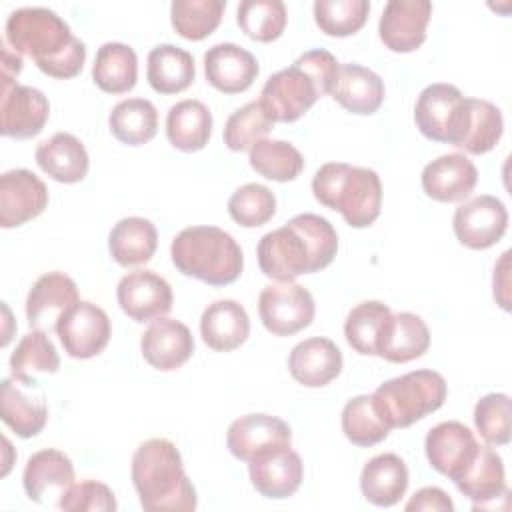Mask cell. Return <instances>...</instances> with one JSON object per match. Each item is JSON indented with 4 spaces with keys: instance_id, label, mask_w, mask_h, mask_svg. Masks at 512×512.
<instances>
[{
    "instance_id": "1",
    "label": "cell",
    "mask_w": 512,
    "mask_h": 512,
    "mask_svg": "<svg viewBox=\"0 0 512 512\" xmlns=\"http://www.w3.org/2000/svg\"><path fill=\"white\" fill-rule=\"evenodd\" d=\"M336 252L334 226L312 212L298 214L282 228L264 234L256 248L260 270L276 282H294L300 274L318 272L334 260Z\"/></svg>"
},
{
    "instance_id": "2",
    "label": "cell",
    "mask_w": 512,
    "mask_h": 512,
    "mask_svg": "<svg viewBox=\"0 0 512 512\" xmlns=\"http://www.w3.org/2000/svg\"><path fill=\"white\" fill-rule=\"evenodd\" d=\"M6 40L16 54L30 56L52 78L76 76L86 60V44L50 8L24 6L6 18Z\"/></svg>"
},
{
    "instance_id": "3",
    "label": "cell",
    "mask_w": 512,
    "mask_h": 512,
    "mask_svg": "<svg viewBox=\"0 0 512 512\" xmlns=\"http://www.w3.org/2000/svg\"><path fill=\"white\" fill-rule=\"evenodd\" d=\"M130 476L146 512H192L198 504L182 456L166 438H150L136 448Z\"/></svg>"
},
{
    "instance_id": "4",
    "label": "cell",
    "mask_w": 512,
    "mask_h": 512,
    "mask_svg": "<svg viewBox=\"0 0 512 512\" xmlns=\"http://www.w3.org/2000/svg\"><path fill=\"white\" fill-rule=\"evenodd\" d=\"M338 68V60L328 50H308L292 66L278 70L266 80L258 102L272 122H294L318 98L332 92Z\"/></svg>"
},
{
    "instance_id": "5",
    "label": "cell",
    "mask_w": 512,
    "mask_h": 512,
    "mask_svg": "<svg viewBox=\"0 0 512 512\" xmlns=\"http://www.w3.org/2000/svg\"><path fill=\"white\" fill-rule=\"evenodd\" d=\"M170 256L184 276L210 286L232 284L244 268L242 248L218 226H190L180 230L170 244Z\"/></svg>"
},
{
    "instance_id": "6",
    "label": "cell",
    "mask_w": 512,
    "mask_h": 512,
    "mask_svg": "<svg viewBox=\"0 0 512 512\" xmlns=\"http://www.w3.org/2000/svg\"><path fill=\"white\" fill-rule=\"evenodd\" d=\"M312 192L320 204L340 212L352 228H366L380 216L382 182L370 168L326 162L312 178Z\"/></svg>"
},
{
    "instance_id": "7",
    "label": "cell",
    "mask_w": 512,
    "mask_h": 512,
    "mask_svg": "<svg viewBox=\"0 0 512 512\" xmlns=\"http://www.w3.org/2000/svg\"><path fill=\"white\" fill-rule=\"evenodd\" d=\"M446 380L434 370H412L376 388L374 402L390 428H408L446 400Z\"/></svg>"
},
{
    "instance_id": "8",
    "label": "cell",
    "mask_w": 512,
    "mask_h": 512,
    "mask_svg": "<svg viewBox=\"0 0 512 512\" xmlns=\"http://www.w3.org/2000/svg\"><path fill=\"white\" fill-rule=\"evenodd\" d=\"M468 98L446 82L428 84L414 106V122L422 136L458 148L468 128Z\"/></svg>"
},
{
    "instance_id": "9",
    "label": "cell",
    "mask_w": 512,
    "mask_h": 512,
    "mask_svg": "<svg viewBox=\"0 0 512 512\" xmlns=\"http://www.w3.org/2000/svg\"><path fill=\"white\" fill-rule=\"evenodd\" d=\"M258 312L264 328L274 336H292L314 320V298L296 282L270 284L260 292Z\"/></svg>"
},
{
    "instance_id": "10",
    "label": "cell",
    "mask_w": 512,
    "mask_h": 512,
    "mask_svg": "<svg viewBox=\"0 0 512 512\" xmlns=\"http://www.w3.org/2000/svg\"><path fill=\"white\" fill-rule=\"evenodd\" d=\"M56 334L68 356L86 360L98 356L108 346L112 326L100 306L80 300L60 316Z\"/></svg>"
},
{
    "instance_id": "11",
    "label": "cell",
    "mask_w": 512,
    "mask_h": 512,
    "mask_svg": "<svg viewBox=\"0 0 512 512\" xmlns=\"http://www.w3.org/2000/svg\"><path fill=\"white\" fill-rule=\"evenodd\" d=\"M452 228L458 242L466 248L486 250L504 236L508 210L496 196L480 194L456 208Z\"/></svg>"
},
{
    "instance_id": "12",
    "label": "cell",
    "mask_w": 512,
    "mask_h": 512,
    "mask_svg": "<svg viewBox=\"0 0 512 512\" xmlns=\"http://www.w3.org/2000/svg\"><path fill=\"white\" fill-rule=\"evenodd\" d=\"M290 426L270 414H246L236 418L226 432V446L230 454L242 462H250L262 454L290 448Z\"/></svg>"
},
{
    "instance_id": "13",
    "label": "cell",
    "mask_w": 512,
    "mask_h": 512,
    "mask_svg": "<svg viewBox=\"0 0 512 512\" xmlns=\"http://www.w3.org/2000/svg\"><path fill=\"white\" fill-rule=\"evenodd\" d=\"M116 298L126 316L134 322L156 320L172 310V288L154 270H134L120 278Z\"/></svg>"
},
{
    "instance_id": "14",
    "label": "cell",
    "mask_w": 512,
    "mask_h": 512,
    "mask_svg": "<svg viewBox=\"0 0 512 512\" xmlns=\"http://www.w3.org/2000/svg\"><path fill=\"white\" fill-rule=\"evenodd\" d=\"M22 484L32 502L58 506L74 484L72 460L56 448L38 450L26 462Z\"/></svg>"
},
{
    "instance_id": "15",
    "label": "cell",
    "mask_w": 512,
    "mask_h": 512,
    "mask_svg": "<svg viewBox=\"0 0 512 512\" xmlns=\"http://www.w3.org/2000/svg\"><path fill=\"white\" fill-rule=\"evenodd\" d=\"M430 16L428 0H390L378 22L380 40L392 52H412L426 40Z\"/></svg>"
},
{
    "instance_id": "16",
    "label": "cell",
    "mask_w": 512,
    "mask_h": 512,
    "mask_svg": "<svg viewBox=\"0 0 512 512\" xmlns=\"http://www.w3.org/2000/svg\"><path fill=\"white\" fill-rule=\"evenodd\" d=\"M48 206L46 184L30 170L16 168L0 176V226L14 228L36 218Z\"/></svg>"
},
{
    "instance_id": "17",
    "label": "cell",
    "mask_w": 512,
    "mask_h": 512,
    "mask_svg": "<svg viewBox=\"0 0 512 512\" xmlns=\"http://www.w3.org/2000/svg\"><path fill=\"white\" fill-rule=\"evenodd\" d=\"M80 302L76 282L64 272L42 274L28 292L26 318L32 330L56 332L60 316Z\"/></svg>"
},
{
    "instance_id": "18",
    "label": "cell",
    "mask_w": 512,
    "mask_h": 512,
    "mask_svg": "<svg viewBox=\"0 0 512 512\" xmlns=\"http://www.w3.org/2000/svg\"><path fill=\"white\" fill-rule=\"evenodd\" d=\"M478 440L474 432L458 420H446L428 430L424 450L430 466L452 482L476 454Z\"/></svg>"
},
{
    "instance_id": "19",
    "label": "cell",
    "mask_w": 512,
    "mask_h": 512,
    "mask_svg": "<svg viewBox=\"0 0 512 512\" xmlns=\"http://www.w3.org/2000/svg\"><path fill=\"white\" fill-rule=\"evenodd\" d=\"M0 416L16 436L32 438L42 432L48 420V404L38 384L4 378L0 388Z\"/></svg>"
},
{
    "instance_id": "20",
    "label": "cell",
    "mask_w": 512,
    "mask_h": 512,
    "mask_svg": "<svg viewBox=\"0 0 512 512\" xmlns=\"http://www.w3.org/2000/svg\"><path fill=\"white\" fill-rule=\"evenodd\" d=\"M0 114L2 134L24 140L42 132L50 114V104L38 88L14 82L2 86Z\"/></svg>"
},
{
    "instance_id": "21",
    "label": "cell",
    "mask_w": 512,
    "mask_h": 512,
    "mask_svg": "<svg viewBox=\"0 0 512 512\" xmlns=\"http://www.w3.org/2000/svg\"><path fill=\"white\" fill-rule=\"evenodd\" d=\"M144 360L162 372L180 368L194 352L190 328L174 318H156L140 338Z\"/></svg>"
},
{
    "instance_id": "22",
    "label": "cell",
    "mask_w": 512,
    "mask_h": 512,
    "mask_svg": "<svg viewBox=\"0 0 512 512\" xmlns=\"http://www.w3.org/2000/svg\"><path fill=\"white\" fill-rule=\"evenodd\" d=\"M258 60L246 48L220 42L204 54L206 80L224 94H238L252 86L258 76Z\"/></svg>"
},
{
    "instance_id": "23",
    "label": "cell",
    "mask_w": 512,
    "mask_h": 512,
    "mask_svg": "<svg viewBox=\"0 0 512 512\" xmlns=\"http://www.w3.org/2000/svg\"><path fill=\"white\" fill-rule=\"evenodd\" d=\"M476 182L478 170L474 162L460 152L438 156L422 170V188L438 202H460L468 198Z\"/></svg>"
},
{
    "instance_id": "24",
    "label": "cell",
    "mask_w": 512,
    "mask_h": 512,
    "mask_svg": "<svg viewBox=\"0 0 512 512\" xmlns=\"http://www.w3.org/2000/svg\"><path fill=\"white\" fill-rule=\"evenodd\" d=\"M288 370L302 386L320 388L342 372V352L330 338H306L292 348Z\"/></svg>"
},
{
    "instance_id": "25",
    "label": "cell",
    "mask_w": 512,
    "mask_h": 512,
    "mask_svg": "<svg viewBox=\"0 0 512 512\" xmlns=\"http://www.w3.org/2000/svg\"><path fill=\"white\" fill-rule=\"evenodd\" d=\"M252 486L266 498L282 500L292 496L302 482L304 464L292 448L262 454L248 462Z\"/></svg>"
},
{
    "instance_id": "26",
    "label": "cell",
    "mask_w": 512,
    "mask_h": 512,
    "mask_svg": "<svg viewBox=\"0 0 512 512\" xmlns=\"http://www.w3.org/2000/svg\"><path fill=\"white\" fill-rule=\"evenodd\" d=\"M454 484L468 500L474 502V508H484L488 502L508 496L502 458L486 444H478L476 454Z\"/></svg>"
},
{
    "instance_id": "27",
    "label": "cell",
    "mask_w": 512,
    "mask_h": 512,
    "mask_svg": "<svg viewBox=\"0 0 512 512\" xmlns=\"http://www.w3.org/2000/svg\"><path fill=\"white\" fill-rule=\"evenodd\" d=\"M430 346V330L414 312H396L390 316L376 348V356L404 364L424 356Z\"/></svg>"
},
{
    "instance_id": "28",
    "label": "cell",
    "mask_w": 512,
    "mask_h": 512,
    "mask_svg": "<svg viewBox=\"0 0 512 512\" xmlns=\"http://www.w3.org/2000/svg\"><path fill=\"white\" fill-rule=\"evenodd\" d=\"M200 334L208 348L230 352L242 346L250 334V318L236 300H216L200 318Z\"/></svg>"
},
{
    "instance_id": "29",
    "label": "cell",
    "mask_w": 512,
    "mask_h": 512,
    "mask_svg": "<svg viewBox=\"0 0 512 512\" xmlns=\"http://www.w3.org/2000/svg\"><path fill=\"white\" fill-rule=\"evenodd\" d=\"M36 164L52 180L74 184L88 174V152L84 144L70 132H56L36 148Z\"/></svg>"
},
{
    "instance_id": "30",
    "label": "cell",
    "mask_w": 512,
    "mask_h": 512,
    "mask_svg": "<svg viewBox=\"0 0 512 512\" xmlns=\"http://www.w3.org/2000/svg\"><path fill=\"white\" fill-rule=\"evenodd\" d=\"M408 468L398 454L384 452L368 460L360 474L362 496L374 506H394L406 494Z\"/></svg>"
},
{
    "instance_id": "31",
    "label": "cell",
    "mask_w": 512,
    "mask_h": 512,
    "mask_svg": "<svg viewBox=\"0 0 512 512\" xmlns=\"http://www.w3.org/2000/svg\"><path fill=\"white\" fill-rule=\"evenodd\" d=\"M330 94L352 114H374L384 102V82L366 66L340 64Z\"/></svg>"
},
{
    "instance_id": "32",
    "label": "cell",
    "mask_w": 512,
    "mask_h": 512,
    "mask_svg": "<svg viewBox=\"0 0 512 512\" xmlns=\"http://www.w3.org/2000/svg\"><path fill=\"white\" fill-rule=\"evenodd\" d=\"M148 84L160 94H178L196 78V66L190 52L174 44H158L146 60Z\"/></svg>"
},
{
    "instance_id": "33",
    "label": "cell",
    "mask_w": 512,
    "mask_h": 512,
    "mask_svg": "<svg viewBox=\"0 0 512 512\" xmlns=\"http://www.w3.org/2000/svg\"><path fill=\"white\" fill-rule=\"evenodd\" d=\"M212 134V114L200 100H180L166 116V136L182 152L202 150Z\"/></svg>"
},
{
    "instance_id": "34",
    "label": "cell",
    "mask_w": 512,
    "mask_h": 512,
    "mask_svg": "<svg viewBox=\"0 0 512 512\" xmlns=\"http://www.w3.org/2000/svg\"><path fill=\"white\" fill-rule=\"evenodd\" d=\"M158 246L156 226L140 216H128L114 224L108 236V248L112 258L120 266L146 264Z\"/></svg>"
},
{
    "instance_id": "35",
    "label": "cell",
    "mask_w": 512,
    "mask_h": 512,
    "mask_svg": "<svg viewBox=\"0 0 512 512\" xmlns=\"http://www.w3.org/2000/svg\"><path fill=\"white\" fill-rule=\"evenodd\" d=\"M94 84L108 94H124L136 86L138 58L132 46L106 42L98 48L92 66Z\"/></svg>"
},
{
    "instance_id": "36",
    "label": "cell",
    "mask_w": 512,
    "mask_h": 512,
    "mask_svg": "<svg viewBox=\"0 0 512 512\" xmlns=\"http://www.w3.org/2000/svg\"><path fill=\"white\" fill-rule=\"evenodd\" d=\"M108 124L116 140L128 146H140L156 136L158 110L146 98H128L112 108Z\"/></svg>"
},
{
    "instance_id": "37",
    "label": "cell",
    "mask_w": 512,
    "mask_h": 512,
    "mask_svg": "<svg viewBox=\"0 0 512 512\" xmlns=\"http://www.w3.org/2000/svg\"><path fill=\"white\" fill-rule=\"evenodd\" d=\"M60 368V356L42 330H30L22 336L16 350L10 356L12 378L38 384L36 374H54Z\"/></svg>"
},
{
    "instance_id": "38",
    "label": "cell",
    "mask_w": 512,
    "mask_h": 512,
    "mask_svg": "<svg viewBox=\"0 0 512 512\" xmlns=\"http://www.w3.org/2000/svg\"><path fill=\"white\" fill-rule=\"evenodd\" d=\"M392 316V310L380 300L356 304L344 322V336L352 350L364 356H376L378 340Z\"/></svg>"
},
{
    "instance_id": "39",
    "label": "cell",
    "mask_w": 512,
    "mask_h": 512,
    "mask_svg": "<svg viewBox=\"0 0 512 512\" xmlns=\"http://www.w3.org/2000/svg\"><path fill=\"white\" fill-rule=\"evenodd\" d=\"M390 424L380 414L372 394H360L342 410V432L356 446H374L390 434Z\"/></svg>"
},
{
    "instance_id": "40",
    "label": "cell",
    "mask_w": 512,
    "mask_h": 512,
    "mask_svg": "<svg viewBox=\"0 0 512 512\" xmlns=\"http://www.w3.org/2000/svg\"><path fill=\"white\" fill-rule=\"evenodd\" d=\"M248 160L258 174L276 182L294 180L304 168V158L300 150L284 140H258L250 148Z\"/></svg>"
},
{
    "instance_id": "41",
    "label": "cell",
    "mask_w": 512,
    "mask_h": 512,
    "mask_svg": "<svg viewBox=\"0 0 512 512\" xmlns=\"http://www.w3.org/2000/svg\"><path fill=\"white\" fill-rule=\"evenodd\" d=\"M224 0H174L170 4V22L186 40L210 36L224 14Z\"/></svg>"
},
{
    "instance_id": "42",
    "label": "cell",
    "mask_w": 512,
    "mask_h": 512,
    "mask_svg": "<svg viewBox=\"0 0 512 512\" xmlns=\"http://www.w3.org/2000/svg\"><path fill=\"white\" fill-rule=\"evenodd\" d=\"M468 108V128L458 148H462L468 154H486L498 144L502 136V112L496 104L480 98H468Z\"/></svg>"
},
{
    "instance_id": "43",
    "label": "cell",
    "mask_w": 512,
    "mask_h": 512,
    "mask_svg": "<svg viewBox=\"0 0 512 512\" xmlns=\"http://www.w3.org/2000/svg\"><path fill=\"white\" fill-rule=\"evenodd\" d=\"M286 18L282 0H244L236 12L238 26L256 42L276 40L284 32Z\"/></svg>"
},
{
    "instance_id": "44",
    "label": "cell",
    "mask_w": 512,
    "mask_h": 512,
    "mask_svg": "<svg viewBox=\"0 0 512 512\" xmlns=\"http://www.w3.org/2000/svg\"><path fill=\"white\" fill-rule=\"evenodd\" d=\"M272 126L274 122L262 104L258 100L248 102L228 116L224 126V144L234 152L250 150L258 140L266 138Z\"/></svg>"
},
{
    "instance_id": "45",
    "label": "cell",
    "mask_w": 512,
    "mask_h": 512,
    "mask_svg": "<svg viewBox=\"0 0 512 512\" xmlns=\"http://www.w3.org/2000/svg\"><path fill=\"white\" fill-rule=\"evenodd\" d=\"M370 12L368 0H316L314 20L328 36H350L358 32Z\"/></svg>"
},
{
    "instance_id": "46",
    "label": "cell",
    "mask_w": 512,
    "mask_h": 512,
    "mask_svg": "<svg viewBox=\"0 0 512 512\" xmlns=\"http://www.w3.org/2000/svg\"><path fill=\"white\" fill-rule=\"evenodd\" d=\"M276 212V196L264 184L248 182L234 190L228 200V214L244 228L266 224Z\"/></svg>"
},
{
    "instance_id": "47",
    "label": "cell",
    "mask_w": 512,
    "mask_h": 512,
    "mask_svg": "<svg viewBox=\"0 0 512 512\" xmlns=\"http://www.w3.org/2000/svg\"><path fill=\"white\" fill-rule=\"evenodd\" d=\"M474 424L480 436L494 446L510 442V398L502 392L482 396L474 408Z\"/></svg>"
},
{
    "instance_id": "48",
    "label": "cell",
    "mask_w": 512,
    "mask_h": 512,
    "mask_svg": "<svg viewBox=\"0 0 512 512\" xmlns=\"http://www.w3.org/2000/svg\"><path fill=\"white\" fill-rule=\"evenodd\" d=\"M58 508L66 512H110L116 510L118 504L114 492L106 484L98 480H82L72 484V488L60 500Z\"/></svg>"
},
{
    "instance_id": "49",
    "label": "cell",
    "mask_w": 512,
    "mask_h": 512,
    "mask_svg": "<svg viewBox=\"0 0 512 512\" xmlns=\"http://www.w3.org/2000/svg\"><path fill=\"white\" fill-rule=\"evenodd\" d=\"M406 510H434V512H452L454 504L448 494L438 486L420 488L406 504Z\"/></svg>"
},
{
    "instance_id": "50",
    "label": "cell",
    "mask_w": 512,
    "mask_h": 512,
    "mask_svg": "<svg viewBox=\"0 0 512 512\" xmlns=\"http://www.w3.org/2000/svg\"><path fill=\"white\" fill-rule=\"evenodd\" d=\"M510 252H504L494 268V298L504 310H510Z\"/></svg>"
},
{
    "instance_id": "51",
    "label": "cell",
    "mask_w": 512,
    "mask_h": 512,
    "mask_svg": "<svg viewBox=\"0 0 512 512\" xmlns=\"http://www.w3.org/2000/svg\"><path fill=\"white\" fill-rule=\"evenodd\" d=\"M2 86L14 84V78L22 70V58L16 52H10L6 46H2Z\"/></svg>"
}]
</instances>
